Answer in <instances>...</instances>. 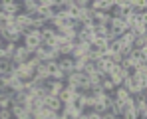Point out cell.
<instances>
[{"instance_id": "6da1fadb", "label": "cell", "mask_w": 147, "mask_h": 119, "mask_svg": "<svg viewBox=\"0 0 147 119\" xmlns=\"http://www.w3.org/2000/svg\"><path fill=\"white\" fill-rule=\"evenodd\" d=\"M44 42V38H42V34H40V30H28L24 34V38H22V46H26L28 50H38V46Z\"/></svg>"}, {"instance_id": "7a4b0ae2", "label": "cell", "mask_w": 147, "mask_h": 119, "mask_svg": "<svg viewBox=\"0 0 147 119\" xmlns=\"http://www.w3.org/2000/svg\"><path fill=\"white\" fill-rule=\"evenodd\" d=\"M32 54H34L32 50H28L26 46H22V44H20V46L16 48V52L12 54V62H14L16 66H18V64H26V62L32 58Z\"/></svg>"}, {"instance_id": "3957f363", "label": "cell", "mask_w": 147, "mask_h": 119, "mask_svg": "<svg viewBox=\"0 0 147 119\" xmlns=\"http://www.w3.org/2000/svg\"><path fill=\"white\" fill-rule=\"evenodd\" d=\"M2 12L4 14H10V16H18L22 12L20 0H2Z\"/></svg>"}, {"instance_id": "277c9868", "label": "cell", "mask_w": 147, "mask_h": 119, "mask_svg": "<svg viewBox=\"0 0 147 119\" xmlns=\"http://www.w3.org/2000/svg\"><path fill=\"white\" fill-rule=\"evenodd\" d=\"M109 30L119 38L123 32H127V26H125V22H123L121 18H111V22H109Z\"/></svg>"}, {"instance_id": "5b68a950", "label": "cell", "mask_w": 147, "mask_h": 119, "mask_svg": "<svg viewBox=\"0 0 147 119\" xmlns=\"http://www.w3.org/2000/svg\"><path fill=\"white\" fill-rule=\"evenodd\" d=\"M44 105L48 107L50 111H56V113H58V111H62V107H64V105H62V101L58 99V95H48V97L44 99Z\"/></svg>"}, {"instance_id": "8992f818", "label": "cell", "mask_w": 147, "mask_h": 119, "mask_svg": "<svg viewBox=\"0 0 147 119\" xmlns=\"http://www.w3.org/2000/svg\"><path fill=\"white\" fill-rule=\"evenodd\" d=\"M58 70L64 71L66 75H70L74 71V60L70 56H68V58H60V60H58Z\"/></svg>"}, {"instance_id": "52a82bcc", "label": "cell", "mask_w": 147, "mask_h": 119, "mask_svg": "<svg viewBox=\"0 0 147 119\" xmlns=\"http://www.w3.org/2000/svg\"><path fill=\"white\" fill-rule=\"evenodd\" d=\"M88 52H90V44H80V46H74L72 52V60H80V58H88Z\"/></svg>"}, {"instance_id": "ba28073f", "label": "cell", "mask_w": 147, "mask_h": 119, "mask_svg": "<svg viewBox=\"0 0 147 119\" xmlns=\"http://www.w3.org/2000/svg\"><path fill=\"white\" fill-rule=\"evenodd\" d=\"M129 60H131L135 66L141 64V62H147V48H145V50H133L131 56H129Z\"/></svg>"}, {"instance_id": "9c48e42d", "label": "cell", "mask_w": 147, "mask_h": 119, "mask_svg": "<svg viewBox=\"0 0 147 119\" xmlns=\"http://www.w3.org/2000/svg\"><path fill=\"white\" fill-rule=\"evenodd\" d=\"M20 6H22V12L34 14L38 10V0H20Z\"/></svg>"}, {"instance_id": "30bf717a", "label": "cell", "mask_w": 147, "mask_h": 119, "mask_svg": "<svg viewBox=\"0 0 147 119\" xmlns=\"http://www.w3.org/2000/svg\"><path fill=\"white\" fill-rule=\"evenodd\" d=\"M58 99L62 101V105H68V103H72V99H74V93L68 89V87H64L60 93H58Z\"/></svg>"}, {"instance_id": "8fae6325", "label": "cell", "mask_w": 147, "mask_h": 119, "mask_svg": "<svg viewBox=\"0 0 147 119\" xmlns=\"http://www.w3.org/2000/svg\"><path fill=\"white\" fill-rule=\"evenodd\" d=\"M58 52H60V56H62V58H68V56H72L74 46L70 44V42H64V44H60V46H58Z\"/></svg>"}, {"instance_id": "7c38bea8", "label": "cell", "mask_w": 147, "mask_h": 119, "mask_svg": "<svg viewBox=\"0 0 147 119\" xmlns=\"http://www.w3.org/2000/svg\"><path fill=\"white\" fill-rule=\"evenodd\" d=\"M131 48H133V50H145L147 48V36H135Z\"/></svg>"}, {"instance_id": "4fadbf2b", "label": "cell", "mask_w": 147, "mask_h": 119, "mask_svg": "<svg viewBox=\"0 0 147 119\" xmlns=\"http://www.w3.org/2000/svg\"><path fill=\"white\" fill-rule=\"evenodd\" d=\"M113 89H115L113 81H111L109 77H103V79H101V91H103V93H113Z\"/></svg>"}, {"instance_id": "5bb4252c", "label": "cell", "mask_w": 147, "mask_h": 119, "mask_svg": "<svg viewBox=\"0 0 147 119\" xmlns=\"http://www.w3.org/2000/svg\"><path fill=\"white\" fill-rule=\"evenodd\" d=\"M40 34H42V38H44V40H50V38H54V36H56V30H54L50 24H46V26L40 30Z\"/></svg>"}, {"instance_id": "9a60e30c", "label": "cell", "mask_w": 147, "mask_h": 119, "mask_svg": "<svg viewBox=\"0 0 147 119\" xmlns=\"http://www.w3.org/2000/svg\"><path fill=\"white\" fill-rule=\"evenodd\" d=\"M16 48H18V44H10V42H8V44H4V52L12 56V54L16 52Z\"/></svg>"}, {"instance_id": "2e32d148", "label": "cell", "mask_w": 147, "mask_h": 119, "mask_svg": "<svg viewBox=\"0 0 147 119\" xmlns=\"http://www.w3.org/2000/svg\"><path fill=\"white\" fill-rule=\"evenodd\" d=\"M0 119H12V111H10V107L0 109Z\"/></svg>"}, {"instance_id": "e0dca14e", "label": "cell", "mask_w": 147, "mask_h": 119, "mask_svg": "<svg viewBox=\"0 0 147 119\" xmlns=\"http://www.w3.org/2000/svg\"><path fill=\"white\" fill-rule=\"evenodd\" d=\"M2 46H4V42H2V38H0V48H2Z\"/></svg>"}, {"instance_id": "ac0fdd59", "label": "cell", "mask_w": 147, "mask_h": 119, "mask_svg": "<svg viewBox=\"0 0 147 119\" xmlns=\"http://www.w3.org/2000/svg\"><path fill=\"white\" fill-rule=\"evenodd\" d=\"M115 119H121V117H115Z\"/></svg>"}]
</instances>
